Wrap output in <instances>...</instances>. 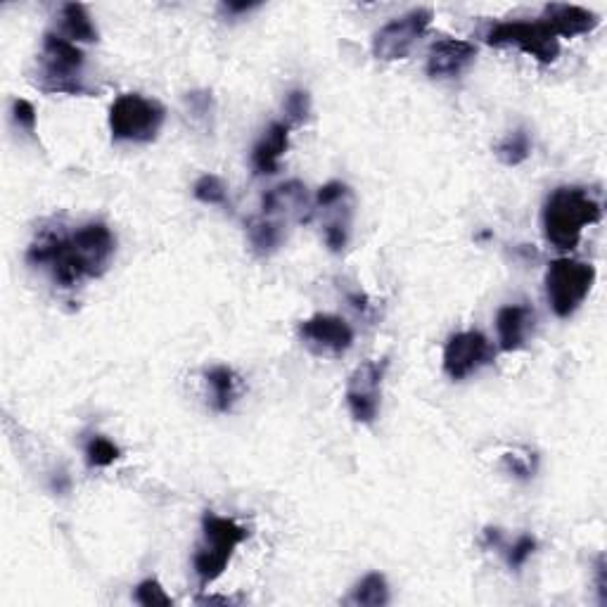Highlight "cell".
<instances>
[{
	"label": "cell",
	"mask_w": 607,
	"mask_h": 607,
	"mask_svg": "<svg viewBox=\"0 0 607 607\" xmlns=\"http://www.w3.org/2000/svg\"><path fill=\"white\" fill-rule=\"evenodd\" d=\"M112 230L102 221L83 223L72 233H43L31 242L27 261L50 271L55 285L72 290L83 280L100 278L114 257Z\"/></svg>",
	"instance_id": "obj_1"
},
{
	"label": "cell",
	"mask_w": 607,
	"mask_h": 607,
	"mask_svg": "<svg viewBox=\"0 0 607 607\" xmlns=\"http://www.w3.org/2000/svg\"><path fill=\"white\" fill-rule=\"evenodd\" d=\"M603 219V207L586 188L562 185L548 195L543 204V235L555 249L572 252L579 247L584 228L596 226Z\"/></svg>",
	"instance_id": "obj_2"
},
{
	"label": "cell",
	"mask_w": 607,
	"mask_h": 607,
	"mask_svg": "<svg viewBox=\"0 0 607 607\" xmlns=\"http://www.w3.org/2000/svg\"><path fill=\"white\" fill-rule=\"evenodd\" d=\"M83 65H86V55L76 43L57 34H46L43 36L41 55H38V91L57 95H86L88 86L83 83Z\"/></svg>",
	"instance_id": "obj_3"
},
{
	"label": "cell",
	"mask_w": 607,
	"mask_h": 607,
	"mask_svg": "<svg viewBox=\"0 0 607 607\" xmlns=\"http://www.w3.org/2000/svg\"><path fill=\"white\" fill-rule=\"evenodd\" d=\"M249 536L245 527H240L235 520L228 517L204 513L202 517V543L197 546L193 567L200 589H207L214 584L223 572L228 570V562L233 558L235 548Z\"/></svg>",
	"instance_id": "obj_4"
},
{
	"label": "cell",
	"mask_w": 607,
	"mask_h": 607,
	"mask_svg": "<svg viewBox=\"0 0 607 607\" xmlns=\"http://www.w3.org/2000/svg\"><path fill=\"white\" fill-rule=\"evenodd\" d=\"M166 121L162 102L143 98L140 93H124L110 107V131L121 143H152Z\"/></svg>",
	"instance_id": "obj_5"
},
{
	"label": "cell",
	"mask_w": 607,
	"mask_h": 607,
	"mask_svg": "<svg viewBox=\"0 0 607 607\" xmlns=\"http://www.w3.org/2000/svg\"><path fill=\"white\" fill-rule=\"evenodd\" d=\"M596 268L577 259H555L546 271V297L558 318H570L589 297Z\"/></svg>",
	"instance_id": "obj_6"
},
{
	"label": "cell",
	"mask_w": 607,
	"mask_h": 607,
	"mask_svg": "<svg viewBox=\"0 0 607 607\" xmlns=\"http://www.w3.org/2000/svg\"><path fill=\"white\" fill-rule=\"evenodd\" d=\"M484 41L494 48L515 46L522 53L534 57L541 65H553L560 55L558 36L543 19H513V22H498L484 34Z\"/></svg>",
	"instance_id": "obj_7"
},
{
	"label": "cell",
	"mask_w": 607,
	"mask_h": 607,
	"mask_svg": "<svg viewBox=\"0 0 607 607\" xmlns=\"http://www.w3.org/2000/svg\"><path fill=\"white\" fill-rule=\"evenodd\" d=\"M432 24V10L415 8L392 19L373 38V55L382 62L406 60L411 50Z\"/></svg>",
	"instance_id": "obj_8"
},
{
	"label": "cell",
	"mask_w": 607,
	"mask_h": 607,
	"mask_svg": "<svg viewBox=\"0 0 607 607\" xmlns=\"http://www.w3.org/2000/svg\"><path fill=\"white\" fill-rule=\"evenodd\" d=\"M385 370L387 361H366L349 375L347 404L354 420L363 425H373L378 418Z\"/></svg>",
	"instance_id": "obj_9"
},
{
	"label": "cell",
	"mask_w": 607,
	"mask_h": 607,
	"mask_svg": "<svg viewBox=\"0 0 607 607\" xmlns=\"http://www.w3.org/2000/svg\"><path fill=\"white\" fill-rule=\"evenodd\" d=\"M494 361V349L487 337L477 330H465L453 335L444 347V373L451 380H465L479 368Z\"/></svg>",
	"instance_id": "obj_10"
},
{
	"label": "cell",
	"mask_w": 607,
	"mask_h": 607,
	"mask_svg": "<svg viewBox=\"0 0 607 607\" xmlns=\"http://www.w3.org/2000/svg\"><path fill=\"white\" fill-rule=\"evenodd\" d=\"M299 337L311 351L328 356L347 354L354 344L351 325L344 318L330 316V313H316V316L299 323Z\"/></svg>",
	"instance_id": "obj_11"
},
{
	"label": "cell",
	"mask_w": 607,
	"mask_h": 607,
	"mask_svg": "<svg viewBox=\"0 0 607 607\" xmlns=\"http://www.w3.org/2000/svg\"><path fill=\"white\" fill-rule=\"evenodd\" d=\"M477 57L475 43L465 38H442L430 48L427 55V74L432 79H451L465 72Z\"/></svg>",
	"instance_id": "obj_12"
},
{
	"label": "cell",
	"mask_w": 607,
	"mask_h": 607,
	"mask_svg": "<svg viewBox=\"0 0 607 607\" xmlns=\"http://www.w3.org/2000/svg\"><path fill=\"white\" fill-rule=\"evenodd\" d=\"M541 19L553 29V34L558 38L591 34V31L600 24L596 12L570 3H548L546 8H543Z\"/></svg>",
	"instance_id": "obj_13"
},
{
	"label": "cell",
	"mask_w": 607,
	"mask_h": 607,
	"mask_svg": "<svg viewBox=\"0 0 607 607\" xmlns=\"http://www.w3.org/2000/svg\"><path fill=\"white\" fill-rule=\"evenodd\" d=\"M306 209H309V193H306V185L302 181H287L261 197V214L271 216V219L285 214L304 221Z\"/></svg>",
	"instance_id": "obj_14"
},
{
	"label": "cell",
	"mask_w": 607,
	"mask_h": 607,
	"mask_svg": "<svg viewBox=\"0 0 607 607\" xmlns=\"http://www.w3.org/2000/svg\"><path fill=\"white\" fill-rule=\"evenodd\" d=\"M534 328V311L527 306H503L496 316L498 342L503 351H517L525 347L529 330Z\"/></svg>",
	"instance_id": "obj_15"
},
{
	"label": "cell",
	"mask_w": 607,
	"mask_h": 607,
	"mask_svg": "<svg viewBox=\"0 0 607 607\" xmlns=\"http://www.w3.org/2000/svg\"><path fill=\"white\" fill-rule=\"evenodd\" d=\"M287 145H290V126L280 124V121L268 126L266 136L259 140L257 148L252 152L254 171L261 176L276 174L280 166V157L287 152Z\"/></svg>",
	"instance_id": "obj_16"
},
{
	"label": "cell",
	"mask_w": 607,
	"mask_h": 607,
	"mask_svg": "<svg viewBox=\"0 0 607 607\" xmlns=\"http://www.w3.org/2000/svg\"><path fill=\"white\" fill-rule=\"evenodd\" d=\"M62 31H65L67 41L72 43L98 41V29H95L91 15L81 3L62 5Z\"/></svg>",
	"instance_id": "obj_17"
},
{
	"label": "cell",
	"mask_w": 607,
	"mask_h": 607,
	"mask_svg": "<svg viewBox=\"0 0 607 607\" xmlns=\"http://www.w3.org/2000/svg\"><path fill=\"white\" fill-rule=\"evenodd\" d=\"M207 385L212 387V406L214 411L228 413L235 404V396H238V375L233 373L228 366H216L207 370Z\"/></svg>",
	"instance_id": "obj_18"
},
{
	"label": "cell",
	"mask_w": 607,
	"mask_h": 607,
	"mask_svg": "<svg viewBox=\"0 0 607 607\" xmlns=\"http://www.w3.org/2000/svg\"><path fill=\"white\" fill-rule=\"evenodd\" d=\"M247 238L252 242L254 252L261 257H268L280 247L283 242V226L278 221H273L271 216H257V219H249L247 223Z\"/></svg>",
	"instance_id": "obj_19"
},
{
	"label": "cell",
	"mask_w": 607,
	"mask_h": 607,
	"mask_svg": "<svg viewBox=\"0 0 607 607\" xmlns=\"http://www.w3.org/2000/svg\"><path fill=\"white\" fill-rule=\"evenodd\" d=\"M387 603H389L387 579L378 572L366 574V577L351 589V596L347 598V605H356V607H382Z\"/></svg>",
	"instance_id": "obj_20"
},
{
	"label": "cell",
	"mask_w": 607,
	"mask_h": 607,
	"mask_svg": "<svg viewBox=\"0 0 607 607\" xmlns=\"http://www.w3.org/2000/svg\"><path fill=\"white\" fill-rule=\"evenodd\" d=\"M529 152H532V140H529V133L525 129L510 131L508 136L496 145V157L506 166L522 164L529 157Z\"/></svg>",
	"instance_id": "obj_21"
},
{
	"label": "cell",
	"mask_w": 607,
	"mask_h": 607,
	"mask_svg": "<svg viewBox=\"0 0 607 607\" xmlns=\"http://www.w3.org/2000/svg\"><path fill=\"white\" fill-rule=\"evenodd\" d=\"M193 195L202 204H226L228 202L226 185H223L221 178L214 174H204L197 178L193 185Z\"/></svg>",
	"instance_id": "obj_22"
},
{
	"label": "cell",
	"mask_w": 607,
	"mask_h": 607,
	"mask_svg": "<svg viewBox=\"0 0 607 607\" xmlns=\"http://www.w3.org/2000/svg\"><path fill=\"white\" fill-rule=\"evenodd\" d=\"M121 456L119 446L110 442L107 437H93L86 446V460L91 468H107Z\"/></svg>",
	"instance_id": "obj_23"
},
{
	"label": "cell",
	"mask_w": 607,
	"mask_h": 607,
	"mask_svg": "<svg viewBox=\"0 0 607 607\" xmlns=\"http://www.w3.org/2000/svg\"><path fill=\"white\" fill-rule=\"evenodd\" d=\"M285 114H287V126H302L311 114V95L297 88L287 95L285 100Z\"/></svg>",
	"instance_id": "obj_24"
},
{
	"label": "cell",
	"mask_w": 607,
	"mask_h": 607,
	"mask_svg": "<svg viewBox=\"0 0 607 607\" xmlns=\"http://www.w3.org/2000/svg\"><path fill=\"white\" fill-rule=\"evenodd\" d=\"M136 600L143 607H171L174 605V600H171V596H166V591L162 589V584H159L157 579L140 581L138 589H136Z\"/></svg>",
	"instance_id": "obj_25"
},
{
	"label": "cell",
	"mask_w": 607,
	"mask_h": 607,
	"mask_svg": "<svg viewBox=\"0 0 607 607\" xmlns=\"http://www.w3.org/2000/svg\"><path fill=\"white\" fill-rule=\"evenodd\" d=\"M347 197H351L349 185H344V183H340V181H330V183H325L321 190H318L316 204H318V207H321V209H328V207H335L337 202L347 200Z\"/></svg>",
	"instance_id": "obj_26"
},
{
	"label": "cell",
	"mask_w": 607,
	"mask_h": 607,
	"mask_svg": "<svg viewBox=\"0 0 607 607\" xmlns=\"http://www.w3.org/2000/svg\"><path fill=\"white\" fill-rule=\"evenodd\" d=\"M536 551V541L532 539V536H520L517 539V543L513 548H510L508 553V565L513 567V570H520L525 562L532 558V553Z\"/></svg>",
	"instance_id": "obj_27"
},
{
	"label": "cell",
	"mask_w": 607,
	"mask_h": 607,
	"mask_svg": "<svg viewBox=\"0 0 607 607\" xmlns=\"http://www.w3.org/2000/svg\"><path fill=\"white\" fill-rule=\"evenodd\" d=\"M12 114H15V121L19 126H22L24 131L29 133V136H34L36 133V110L34 105H31L29 100L17 98L12 102Z\"/></svg>",
	"instance_id": "obj_28"
},
{
	"label": "cell",
	"mask_w": 607,
	"mask_h": 607,
	"mask_svg": "<svg viewBox=\"0 0 607 607\" xmlns=\"http://www.w3.org/2000/svg\"><path fill=\"white\" fill-rule=\"evenodd\" d=\"M596 584L600 593V605H607V567H605V555H598L596 562Z\"/></svg>",
	"instance_id": "obj_29"
},
{
	"label": "cell",
	"mask_w": 607,
	"mask_h": 607,
	"mask_svg": "<svg viewBox=\"0 0 607 607\" xmlns=\"http://www.w3.org/2000/svg\"><path fill=\"white\" fill-rule=\"evenodd\" d=\"M223 10L228 12V15H245L249 10H257L259 3H223Z\"/></svg>",
	"instance_id": "obj_30"
},
{
	"label": "cell",
	"mask_w": 607,
	"mask_h": 607,
	"mask_svg": "<svg viewBox=\"0 0 607 607\" xmlns=\"http://www.w3.org/2000/svg\"><path fill=\"white\" fill-rule=\"evenodd\" d=\"M501 529H484V546H501Z\"/></svg>",
	"instance_id": "obj_31"
},
{
	"label": "cell",
	"mask_w": 607,
	"mask_h": 607,
	"mask_svg": "<svg viewBox=\"0 0 607 607\" xmlns=\"http://www.w3.org/2000/svg\"><path fill=\"white\" fill-rule=\"evenodd\" d=\"M197 603H202V605H214V603H221V605H230V598H197Z\"/></svg>",
	"instance_id": "obj_32"
}]
</instances>
